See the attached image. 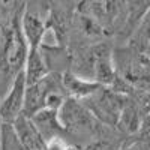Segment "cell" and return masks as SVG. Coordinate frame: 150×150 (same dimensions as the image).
Segmentation results:
<instances>
[{
	"label": "cell",
	"instance_id": "6da1fadb",
	"mask_svg": "<svg viewBox=\"0 0 150 150\" xmlns=\"http://www.w3.org/2000/svg\"><path fill=\"white\" fill-rule=\"evenodd\" d=\"M23 12H14L0 24V99L24 69L29 47L21 27Z\"/></svg>",
	"mask_w": 150,
	"mask_h": 150
},
{
	"label": "cell",
	"instance_id": "7a4b0ae2",
	"mask_svg": "<svg viewBox=\"0 0 150 150\" xmlns=\"http://www.w3.org/2000/svg\"><path fill=\"white\" fill-rule=\"evenodd\" d=\"M57 116L66 137L87 138L86 143L99 137H105L107 129H110L108 126L99 123L81 101L71 96L66 98L65 102L60 105V108L57 110Z\"/></svg>",
	"mask_w": 150,
	"mask_h": 150
},
{
	"label": "cell",
	"instance_id": "3957f363",
	"mask_svg": "<svg viewBox=\"0 0 150 150\" xmlns=\"http://www.w3.org/2000/svg\"><path fill=\"white\" fill-rule=\"evenodd\" d=\"M66 98L69 96L63 87L62 72L51 71L39 81H36L33 84H27L23 114L32 117L38 111H41L44 108L59 110Z\"/></svg>",
	"mask_w": 150,
	"mask_h": 150
},
{
	"label": "cell",
	"instance_id": "277c9868",
	"mask_svg": "<svg viewBox=\"0 0 150 150\" xmlns=\"http://www.w3.org/2000/svg\"><path fill=\"white\" fill-rule=\"evenodd\" d=\"M114 65L117 75L129 83L135 90H144L150 87V57L137 51L132 47L122 48L114 53Z\"/></svg>",
	"mask_w": 150,
	"mask_h": 150
},
{
	"label": "cell",
	"instance_id": "5b68a950",
	"mask_svg": "<svg viewBox=\"0 0 150 150\" xmlns=\"http://www.w3.org/2000/svg\"><path fill=\"white\" fill-rule=\"evenodd\" d=\"M129 98L131 96L128 95H122L116 90L110 89V87L102 86L98 92H95L89 98L83 99L81 102L99 123H102L104 126L116 129L120 112Z\"/></svg>",
	"mask_w": 150,
	"mask_h": 150
},
{
	"label": "cell",
	"instance_id": "8992f818",
	"mask_svg": "<svg viewBox=\"0 0 150 150\" xmlns=\"http://www.w3.org/2000/svg\"><path fill=\"white\" fill-rule=\"evenodd\" d=\"M26 90H27V80L23 69L15 77V80L12 81L8 92L0 99V122L14 123V120L23 114Z\"/></svg>",
	"mask_w": 150,
	"mask_h": 150
},
{
	"label": "cell",
	"instance_id": "52a82bcc",
	"mask_svg": "<svg viewBox=\"0 0 150 150\" xmlns=\"http://www.w3.org/2000/svg\"><path fill=\"white\" fill-rule=\"evenodd\" d=\"M12 126H14L21 144L27 150H45L47 141L44 140V137L38 131L30 117L21 114L14 120Z\"/></svg>",
	"mask_w": 150,
	"mask_h": 150
},
{
	"label": "cell",
	"instance_id": "ba28073f",
	"mask_svg": "<svg viewBox=\"0 0 150 150\" xmlns=\"http://www.w3.org/2000/svg\"><path fill=\"white\" fill-rule=\"evenodd\" d=\"M62 81H63V87H65L68 96L75 98L78 101H83V99L89 98L90 95H93L95 92H98L102 87L99 83L80 77V75L74 74L72 71L62 72Z\"/></svg>",
	"mask_w": 150,
	"mask_h": 150
},
{
	"label": "cell",
	"instance_id": "9c48e42d",
	"mask_svg": "<svg viewBox=\"0 0 150 150\" xmlns=\"http://www.w3.org/2000/svg\"><path fill=\"white\" fill-rule=\"evenodd\" d=\"M21 27L26 38L29 48H41L44 35L47 32V23L36 14L29 9L23 12L21 17Z\"/></svg>",
	"mask_w": 150,
	"mask_h": 150
},
{
	"label": "cell",
	"instance_id": "30bf717a",
	"mask_svg": "<svg viewBox=\"0 0 150 150\" xmlns=\"http://www.w3.org/2000/svg\"><path fill=\"white\" fill-rule=\"evenodd\" d=\"M30 119L35 123V126L38 128V131L41 132V135L44 137L45 141L50 140V138H54V137H65L66 138V135L63 132V128H62V125L59 122L57 110L44 108L41 111H38L36 114L32 116Z\"/></svg>",
	"mask_w": 150,
	"mask_h": 150
},
{
	"label": "cell",
	"instance_id": "8fae6325",
	"mask_svg": "<svg viewBox=\"0 0 150 150\" xmlns=\"http://www.w3.org/2000/svg\"><path fill=\"white\" fill-rule=\"evenodd\" d=\"M143 112L140 110V107L137 105V102L134 101V98L131 96L126 104H125L122 112H120V117H119V123L116 129H119L120 132L126 134V135H137L140 131L141 126V120H143Z\"/></svg>",
	"mask_w": 150,
	"mask_h": 150
},
{
	"label": "cell",
	"instance_id": "7c38bea8",
	"mask_svg": "<svg viewBox=\"0 0 150 150\" xmlns=\"http://www.w3.org/2000/svg\"><path fill=\"white\" fill-rule=\"evenodd\" d=\"M48 72L51 71L48 69V65L44 59L41 48H29L26 65H24V74H26L27 84H33L36 81H39Z\"/></svg>",
	"mask_w": 150,
	"mask_h": 150
},
{
	"label": "cell",
	"instance_id": "4fadbf2b",
	"mask_svg": "<svg viewBox=\"0 0 150 150\" xmlns=\"http://www.w3.org/2000/svg\"><path fill=\"white\" fill-rule=\"evenodd\" d=\"M129 47L150 57V6L131 35Z\"/></svg>",
	"mask_w": 150,
	"mask_h": 150
},
{
	"label": "cell",
	"instance_id": "5bb4252c",
	"mask_svg": "<svg viewBox=\"0 0 150 150\" xmlns=\"http://www.w3.org/2000/svg\"><path fill=\"white\" fill-rule=\"evenodd\" d=\"M0 150H27L21 144L12 123L0 122Z\"/></svg>",
	"mask_w": 150,
	"mask_h": 150
},
{
	"label": "cell",
	"instance_id": "9a60e30c",
	"mask_svg": "<svg viewBox=\"0 0 150 150\" xmlns=\"http://www.w3.org/2000/svg\"><path fill=\"white\" fill-rule=\"evenodd\" d=\"M81 150H117L114 143H112L110 138L105 137H99V138H95V140H90L89 143H86Z\"/></svg>",
	"mask_w": 150,
	"mask_h": 150
},
{
	"label": "cell",
	"instance_id": "2e32d148",
	"mask_svg": "<svg viewBox=\"0 0 150 150\" xmlns=\"http://www.w3.org/2000/svg\"><path fill=\"white\" fill-rule=\"evenodd\" d=\"M71 143L65 137H54V138L47 140L45 150H69Z\"/></svg>",
	"mask_w": 150,
	"mask_h": 150
},
{
	"label": "cell",
	"instance_id": "e0dca14e",
	"mask_svg": "<svg viewBox=\"0 0 150 150\" xmlns=\"http://www.w3.org/2000/svg\"><path fill=\"white\" fill-rule=\"evenodd\" d=\"M135 137H138L141 140H147L150 141V112L143 116V120H141V126H140V131Z\"/></svg>",
	"mask_w": 150,
	"mask_h": 150
}]
</instances>
